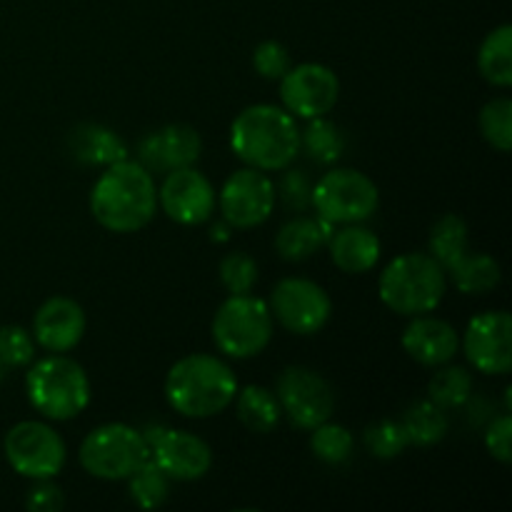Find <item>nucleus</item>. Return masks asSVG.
Returning <instances> with one entry per match:
<instances>
[{
	"instance_id": "31",
	"label": "nucleus",
	"mask_w": 512,
	"mask_h": 512,
	"mask_svg": "<svg viewBox=\"0 0 512 512\" xmlns=\"http://www.w3.org/2000/svg\"><path fill=\"white\" fill-rule=\"evenodd\" d=\"M353 448V433L345 425L330 423V420L315 425L313 435H310V450H313L315 458L328 465L345 463L353 455Z\"/></svg>"
},
{
	"instance_id": "30",
	"label": "nucleus",
	"mask_w": 512,
	"mask_h": 512,
	"mask_svg": "<svg viewBox=\"0 0 512 512\" xmlns=\"http://www.w3.org/2000/svg\"><path fill=\"white\" fill-rule=\"evenodd\" d=\"M128 490H130V498L135 500L138 508L153 510V508H160V505L168 500L170 478L153 463V460L148 458L128 478Z\"/></svg>"
},
{
	"instance_id": "26",
	"label": "nucleus",
	"mask_w": 512,
	"mask_h": 512,
	"mask_svg": "<svg viewBox=\"0 0 512 512\" xmlns=\"http://www.w3.org/2000/svg\"><path fill=\"white\" fill-rule=\"evenodd\" d=\"M403 430L410 445H435L448 435V415L433 400H418L403 415Z\"/></svg>"
},
{
	"instance_id": "37",
	"label": "nucleus",
	"mask_w": 512,
	"mask_h": 512,
	"mask_svg": "<svg viewBox=\"0 0 512 512\" xmlns=\"http://www.w3.org/2000/svg\"><path fill=\"white\" fill-rule=\"evenodd\" d=\"M280 195L288 208L305 210L310 205V195H313V183L303 170H288L280 180Z\"/></svg>"
},
{
	"instance_id": "29",
	"label": "nucleus",
	"mask_w": 512,
	"mask_h": 512,
	"mask_svg": "<svg viewBox=\"0 0 512 512\" xmlns=\"http://www.w3.org/2000/svg\"><path fill=\"white\" fill-rule=\"evenodd\" d=\"M300 148L315 163L330 165L343 155L345 135L340 133L338 125L325 120V115H320V118L310 120L308 128L300 130Z\"/></svg>"
},
{
	"instance_id": "34",
	"label": "nucleus",
	"mask_w": 512,
	"mask_h": 512,
	"mask_svg": "<svg viewBox=\"0 0 512 512\" xmlns=\"http://www.w3.org/2000/svg\"><path fill=\"white\" fill-rule=\"evenodd\" d=\"M220 283L230 295H245L258 283V263L245 253H228L220 260Z\"/></svg>"
},
{
	"instance_id": "3",
	"label": "nucleus",
	"mask_w": 512,
	"mask_h": 512,
	"mask_svg": "<svg viewBox=\"0 0 512 512\" xmlns=\"http://www.w3.org/2000/svg\"><path fill=\"white\" fill-rule=\"evenodd\" d=\"M238 380L228 363L215 355L193 353L180 358L165 375V400L175 413L203 420L230 408Z\"/></svg>"
},
{
	"instance_id": "6",
	"label": "nucleus",
	"mask_w": 512,
	"mask_h": 512,
	"mask_svg": "<svg viewBox=\"0 0 512 512\" xmlns=\"http://www.w3.org/2000/svg\"><path fill=\"white\" fill-rule=\"evenodd\" d=\"M213 340L220 353L248 360L263 353L273 340V315L255 295H230L213 318Z\"/></svg>"
},
{
	"instance_id": "9",
	"label": "nucleus",
	"mask_w": 512,
	"mask_h": 512,
	"mask_svg": "<svg viewBox=\"0 0 512 512\" xmlns=\"http://www.w3.org/2000/svg\"><path fill=\"white\" fill-rule=\"evenodd\" d=\"M3 453L10 468L30 480H53L68 458L58 430L40 420L13 425L3 440Z\"/></svg>"
},
{
	"instance_id": "15",
	"label": "nucleus",
	"mask_w": 512,
	"mask_h": 512,
	"mask_svg": "<svg viewBox=\"0 0 512 512\" xmlns=\"http://www.w3.org/2000/svg\"><path fill=\"white\" fill-rule=\"evenodd\" d=\"M463 350L478 373L508 375L512 368V318L505 310L475 315L465 328Z\"/></svg>"
},
{
	"instance_id": "14",
	"label": "nucleus",
	"mask_w": 512,
	"mask_h": 512,
	"mask_svg": "<svg viewBox=\"0 0 512 512\" xmlns=\"http://www.w3.org/2000/svg\"><path fill=\"white\" fill-rule=\"evenodd\" d=\"M275 195L273 180L263 170H235L220 190V213L233 228H258L273 213Z\"/></svg>"
},
{
	"instance_id": "36",
	"label": "nucleus",
	"mask_w": 512,
	"mask_h": 512,
	"mask_svg": "<svg viewBox=\"0 0 512 512\" xmlns=\"http://www.w3.org/2000/svg\"><path fill=\"white\" fill-rule=\"evenodd\" d=\"M253 68L258 70L260 78L280 80L290 70V53L278 40H263L253 50Z\"/></svg>"
},
{
	"instance_id": "25",
	"label": "nucleus",
	"mask_w": 512,
	"mask_h": 512,
	"mask_svg": "<svg viewBox=\"0 0 512 512\" xmlns=\"http://www.w3.org/2000/svg\"><path fill=\"white\" fill-rule=\"evenodd\" d=\"M448 273L453 275L455 288L465 295L490 293L498 288L503 278L498 260L485 253H465Z\"/></svg>"
},
{
	"instance_id": "2",
	"label": "nucleus",
	"mask_w": 512,
	"mask_h": 512,
	"mask_svg": "<svg viewBox=\"0 0 512 512\" xmlns=\"http://www.w3.org/2000/svg\"><path fill=\"white\" fill-rule=\"evenodd\" d=\"M230 148L248 168L285 170L300 153V128L285 108L250 105L230 125Z\"/></svg>"
},
{
	"instance_id": "38",
	"label": "nucleus",
	"mask_w": 512,
	"mask_h": 512,
	"mask_svg": "<svg viewBox=\"0 0 512 512\" xmlns=\"http://www.w3.org/2000/svg\"><path fill=\"white\" fill-rule=\"evenodd\" d=\"M510 438H512V420L508 413H503L500 418H495L493 423L488 425V433H485V445H488L490 455L505 465L512 460Z\"/></svg>"
},
{
	"instance_id": "20",
	"label": "nucleus",
	"mask_w": 512,
	"mask_h": 512,
	"mask_svg": "<svg viewBox=\"0 0 512 512\" xmlns=\"http://www.w3.org/2000/svg\"><path fill=\"white\" fill-rule=\"evenodd\" d=\"M328 248L335 268L348 275H360L373 270L378 265L380 253H383L378 235L373 230L363 228L360 223H350L340 228L338 233H330Z\"/></svg>"
},
{
	"instance_id": "28",
	"label": "nucleus",
	"mask_w": 512,
	"mask_h": 512,
	"mask_svg": "<svg viewBox=\"0 0 512 512\" xmlns=\"http://www.w3.org/2000/svg\"><path fill=\"white\" fill-rule=\"evenodd\" d=\"M473 395V375L463 365H440L438 373L430 378L428 400H433L438 408L450 410L465 405Z\"/></svg>"
},
{
	"instance_id": "8",
	"label": "nucleus",
	"mask_w": 512,
	"mask_h": 512,
	"mask_svg": "<svg viewBox=\"0 0 512 512\" xmlns=\"http://www.w3.org/2000/svg\"><path fill=\"white\" fill-rule=\"evenodd\" d=\"M310 205L330 225L363 223L380 205V190L365 173L353 168L328 170L313 185Z\"/></svg>"
},
{
	"instance_id": "12",
	"label": "nucleus",
	"mask_w": 512,
	"mask_h": 512,
	"mask_svg": "<svg viewBox=\"0 0 512 512\" xmlns=\"http://www.w3.org/2000/svg\"><path fill=\"white\" fill-rule=\"evenodd\" d=\"M148 440L150 460L178 483H193L205 478L213 468V450L198 435L188 430L150 428L143 433Z\"/></svg>"
},
{
	"instance_id": "33",
	"label": "nucleus",
	"mask_w": 512,
	"mask_h": 512,
	"mask_svg": "<svg viewBox=\"0 0 512 512\" xmlns=\"http://www.w3.org/2000/svg\"><path fill=\"white\" fill-rule=\"evenodd\" d=\"M408 445V435H405L400 420H378L365 430V448L380 460L398 458Z\"/></svg>"
},
{
	"instance_id": "4",
	"label": "nucleus",
	"mask_w": 512,
	"mask_h": 512,
	"mask_svg": "<svg viewBox=\"0 0 512 512\" xmlns=\"http://www.w3.org/2000/svg\"><path fill=\"white\" fill-rule=\"evenodd\" d=\"M448 290V278L430 253H403L385 265L378 280V293L385 308L415 318L433 313Z\"/></svg>"
},
{
	"instance_id": "40",
	"label": "nucleus",
	"mask_w": 512,
	"mask_h": 512,
	"mask_svg": "<svg viewBox=\"0 0 512 512\" xmlns=\"http://www.w3.org/2000/svg\"><path fill=\"white\" fill-rule=\"evenodd\" d=\"M5 373H8V365H5V363H3V360H0V380H3V378H5Z\"/></svg>"
},
{
	"instance_id": "16",
	"label": "nucleus",
	"mask_w": 512,
	"mask_h": 512,
	"mask_svg": "<svg viewBox=\"0 0 512 512\" xmlns=\"http://www.w3.org/2000/svg\"><path fill=\"white\" fill-rule=\"evenodd\" d=\"M215 190L213 183L193 165L165 173L163 185L158 190V205L170 220L180 225H200L213 215Z\"/></svg>"
},
{
	"instance_id": "11",
	"label": "nucleus",
	"mask_w": 512,
	"mask_h": 512,
	"mask_svg": "<svg viewBox=\"0 0 512 512\" xmlns=\"http://www.w3.org/2000/svg\"><path fill=\"white\" fill-rule=\"evenodd\" d=\"M270 315L295 335H315L328 325L333 300L308 278H283L270 293Z\"/></svg>"
},
{
	"instance_id": "10",
	"label": "nucleus",
	"mask_w": 512,
	"mask_h": 512,
	"mask_svg": "<svg viewBox=\"0 0 512 512\" xmlns=\"http://www.w3.org/2000/svg\"><path fill=\"white\" fill-rule=\"evenodd\" d=\"M275 398L290 423L300 430H313L315 425L330 420L335 410V393L328 380L303 365H293L280 373Z\"/></svg>"
},
{
	"instance_id": "5",
	"label": "nucleus",
	"mask_w": 512,
	"mask_h": 512,
	"mask_svg": "<svg viewBox=\"0 0 512 512\" xmlns=\"http://www.w3.org/2000/svg\"><path fill=\"white\" fill-rule=\"evenodd\" d=\"M25 393L30 405L53 423L73 420L88 408L90 378L83 365L73 358H65L63 353H50L48 358L35 360L25 375Z\"/></svg>"
},
{
	"instance_id": "27",
	"label": "nucleus",
	"mask_w": 512,
	"mask_h": 512,
	"mask_svg": "<svg viewBox=\"0 0 512 512\" xmlns=\"http://www.w3.org/2000/svg\"><path fill=\"white\" fill-rule=\"evenodd\" d=\"M465 253H468V225L460 215H443L430 230V255L448 273Z\"/></svg>"
},
{
	"instance_id": "23",
	"label": "nucleus",
	"mask_w": 512,
	"mask_h": 512,
	"mask_svg": "<svg viewBox=\"0 0 512 512\" xmlns=\"http://www.w3.org/2000/svg\"><path fill=\"white\" fill-rule=\"evenodd\" d=\"M233 403L238 420L250 433H270L273 428H278L280 418H283V410H280L275 393L263 388V385H248V388L238 390Z\"/></svg>"
},
{
	"instance_id": "21",
	"label": "nucleus",
	"mask_w": 512,
	"mask_h": 512,
	"mask_svg": "<svg viewBox=\"0 0 512 512\" xmlns=\"http://www.w3.org/2000/svg\"><path fill=\"white\" fill-rule=\"evenodd\" d=\"M330 228L333 225L320 218V215L318 218H305V215H300V218H293L278 230V235H275V250L288 263L308 260L328 245L330 233H333Z\"/></svg>"
},
{
	"instance_id": "32",
	"label": "nucleus",
	"mask_w": 512,
	"mask_h": 512,
	"mask_svg": "<svg viewBox=\"0 0 512 512\" xmlns=\"http://www.w3.org/2000/svg\"><path fill=\"white\" fill-rule=\"evenodd\" d=\"M480 133L500 153H510L512 148V100L493 98L480 110Z\"/></svg>"
},
{
	"instance_id": "19",
	"label": "nucleus",
	"mask_w": 512,
	"mask_h": 512,
	"mask_svg": "<svg viewBox=\"0 0 512 512\" xmlns=\"http://www.w3.org/2000/svg\"><path fill=\"white\" fill-rule=\"evenodd\" d=\"M403 348L415 363L425 365V368H440L455 358L460 338L453 325L440 318H430L425 313L410 320L403 333Z\"/></svg>"
},
{
	"instance_id": "18",
	"label": "nucleus",
	"mask_w": 512,
	"mask_h": 512,
	"mask_svg": "<svg viewBox=\"0 0 512 512\" xmlns=\"http://www.w3.org/2000/svg\"><path fill=\"white\" fill-rule=\"evenodd\" d=\"M88 320L80 303L65 295L48 298L33 318V340L48 353H68L83 340Z\"/></svg>"
},
{
	"instance_id": "35",
	"label": "nucleus",
	"mask_w": 512,
	"mask_h": 512,
	"mask_svg": "<svg viewBox=\"0 0 512 512\" xmlns=\"http://www.w3.org/2000/svg\"><path fill=\"white\" fill-rule=\"evenodd\" d=\"M35 358V340L20 325H5L0 328V360L10 368H25Z\"/></svg>"
},
{
	"instance_id": "17",
	"label": "nucleus",
	"mask_w": 512,
	"mask_h": 512,
	"mask_svg": "<svg viewBox=\"0 0 512 512\" xmlns=\"http://www.w3.org/2000/svg\"><path fill=\"white\" fill-rule=\"evenodd\" d=\"M200 153H203V140H200L198 130L183 123H173L153 130L140 140L138 163L145 165L150 173H170V170L193 165Z\"/></svg>"
},
{
	"instance_id": "13",
	"label": "nucleus",
	"mask_w": 512,
	"mask_h": 512,
	"mask_svg": "<svg viewBox=\"0 0 512 512\" xmlns=\"http://www.w3.org/2000/svg\"><path fill=\"white\" fill-rule=\"evenodd\" d=\"M280 98L293 118L313 120L328 115L340 98V80L328 65L300 63L290 65L280 78Z\"/></svg>"
},
{
	"instance_id": "39",
	"label": "nucleus",
	"mask_w": 512,
	"mask_h": 512,
	"mask_svg": "<svg viewBox=\"0 0 512 512\" xmlns=\"http://www.w3.org/2000/svg\"><path fill=\"white\" fill-rule=\"evenodd\" d=\"M35 488L28 490V498H25V505L28 510L35 512H58L63 510L65 498H63V490L58 485H53L50 480H35Z\"/></svg>"
},
{
	"instance_id": "7",
	"label": "nucleus",
	"mask_w": 512,
	"mask_h": 512,
	"mask_svg": "<svg viewBox=\"0 0 512 512\" xmlns=\"http://www.w3.org/2000/svg\"><path fill=\"white\" fill-rule=\"evenodd\" d=\"M150 458L148 440L125 423H105L80 443L78 460L98 480H128Z\"/></svg>"
},
{
	"instance_id": "22",
	"label": "nucleus",
	"mask_w": 512,
	"mask_h": 512,
	"mask_svg": "<svg viewBox=\"0 0 512 512\" xmlns=\"http://www.w3.org/2000/svg\"><path fill=\"white\" fill-rule=\"evenodd\" d=\"M73 158L85 165H113L128 158V148L115 130L95 123H83L70 133Z\"/></svg>"
},
{
	"instance_id": "24",
	"label": "nucleus",
	"mask_w": 512,
	"mask_h": 512,
	"mask_svg": "<svg viewBox=\"0 0 512 512\" xmlns=\"http://www.w3.org/2000/svg\"><path fill=\"white\" fill-rule=\"evenodd\" d=\"M478 70L495 88L512 85V28L508 23L485 35L478 50Z\"/></svg>"
},
{
	"instance_id": "1",
	"label": "nucleus",
	"mask_w": 512,
	"mask_h": 512,
	"mask_svg": "<svg viewBox=\"0 0 512 512\" xmlns=\"http://www.w3.org/2000/svg\"><path fill=\"white\" fill-rule=\"evenodd\" d=\"M158 210L155 178L138 160L108 165L90 190V213L110 233H138Z\"/></svg>"
}]
</instances>
